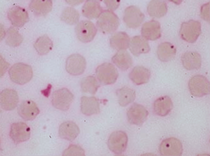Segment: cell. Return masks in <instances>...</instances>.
<instances>
[{
    "label": "cell",
    "mask_w": 210,
    "mask_h": 156,
    "mask_svg": "<svg viewBox=\"0 0 210 156\" xmlns=\"http://www.w3.org/2000/svg\"><path fill=\"white\" fill-rule=\"evenodd\" d=\"M97 77L101 84L107 85L114 83L118 76V73L114 66L111 63L105 62L96 69Z\"/></svg>",
    "instance_id": "3957f363"
},
{
    "label": "cell",
    "mask_w": 210,
    "mask_h": 156,
    "mask_svg": "<svg viewBox=\"0 0 210 156\" xmlns=\"http://www.w3.org/2000/svg\"><path fill=\"white\" fill-rule=\"evenodd\" d=\"M118 17L112 11L105 10L102 12L96 23L98 30L104 34L113 32L119 25Z\"/></svg>",
    "instance_id": "7a4b0ae2"
},
{
    "label": "cell",
    "mask_w": 210,
    "mask_h": 156,
    "mask_svg": "<svg viewBox=\"0 0 210 156\" xmlns=\"http://www.w3.org/2000/svg\"><path fill=\"white\" fill-rule=\"evenodd\" d=\"M169 1L172 2L174 4L179 5L182 2V0H168Z\"/></svg>",
    "instance_id": "b9f144b4"
},
{
    "label": "cell",
    "mask_w": 210,
    "mask_h": 156,
    "mask_svg": "<svg viewBox=\"0 0 210 156\" xmlns=\"http://www.w3.org/2000/svg\"><path fill=\"white\" fill-rule=\"evenodd\" d=\"M144 15L137 7L130 6L125 9L123 20L129 28H135L140 26L144 20Z\"/></svg>",
    "instance_id": "8fae6325"
},
{
    "label": "cell",
    "mask_w": 210,
    "mask_h": 156,
    "mask_svg": "<svg viewBox=\"0 0 210 156\" xmlns=\"http://www.w3.org/2000/svg\"><path fill=\"white\" fill-rule=\"evenodd\" d=\"M51 88L52 85L49 84L46 89L41 90L42 94L45 97L48 98L50 93Z\"/></svg>",
    "instance_id": "ab89813d"
},
{
    "label": "cell",
    "mask_w": 210,
    "mask_h": 156,
    "mask_svg": "<svg viewBox=\"0 0 210 156\" xmlns=\"http://www.w3.org/2000/svg\"><path fill=\"white\" fill-rule=\"evenodd\" d=\"M78 39L81 42L86 43L92 41L97 32L93 23L88 20H83L78 23L75 29Z\"/></svg>",
    "instance_id": "5b68a950"
},
{
    "label": "cell",
    "mask_w": 210,
    "mask_h": 156,
    "mask_svg": "<svg viewBox=\"0 0 210 156\" xmlns=\"http://www.w3.org/2000/svg\"><path fill=\"white\" fill-rule=\"evenodd\" d=\"M142 37L146 40L154 41L161 36V26L158 21L152 20L145 23L141 29Z\"/></svg>",
    "instance_id": "e0dca14e"
},
{
    "label": "cell",
    "mask_w": 210,
    "mask_h": 156,
    "mask_svg": "<svg viewBox=\"0 0 210 156\" xmlns=\"http://www.w3.org/2000/svg\"><path fill=\"white\" fill-rule=\"evenodd\" d=\"M80 132L79 128L75 123L72 121H67L60 125L59 134L61 138L72 141L77 137Z\"/></svg>",
    "instance_id": "ac0fdd59"
},
{
    "label": "cell",
    "mask_w": 210,
    "mask_h": 156,
    "mask_svg": "<svg viewBox=\"0 0 210 156\" xmlns=\"http://www.w3.org/2000/svg\"><path fill=\"white\" fill-rule=\"evenodd\" d=\"M85 58L78 54L70 55L66 62V69L69 74L73 76H79L82 74L86 67Z\"/></svg>",
    "instance_id": "ba28073f"
},
{
    "label": "cell",
    "mask_w": 210,
    "mask_h": 156,
    "mask_svg": "<svg viewBox=\"0 0 210 156\" xmlns=\"http://www.w3.org/2000/svg\"><path fill=\"white\" fill-rule=\"evenodd\" d=\"M129 47L130 52L135 56L147 53L150 50L147 41L140 36H135L132 38L130 42Z\"/></svg>",
    "instance_id": "ffe728a7"
},
{
    "label": "cell",
    "mask_w": 210,
    "mask_h": 156,
    "mask_svg": "<svg viewBox=\"0 0 210 156\" xmlns=\"http://www.w3.org/2000/svg\"><path fill=\"white\" fill-rule=\"evenodd\" d=\"M80 14L78 12L72 7H67L63 10L61 20L66 23L73 25L78 23Z\"/></svg>",
    "instance_id": "1f68e13d"
},
{
    "label": "cell",
    "mask_w": 210,
    "mask_h": 156,
    "mask_svg": "<svg viewBox=\"0 0 210 156\" xmlns=\"http://www.w3.org/2000/svg\"><path fill=\"white\" fill-rule=\"evenodd\" d=\"M174 46L168 42L161 44L158 46L157 54L158 58L161 61L167 62L172 59L176 54Z\"/></svg>",
    "instance_id": "f1b7e54d"
},
{
    "label": "cell",
    "mask_w": 210,
    "mask_h": 156,
    "mask_svg": "<svg viewBox=\"0 0 210 156\" xmlns=\"http://www.w3.org/2000/svg\"><path fill=\"white\" fill-rule=\"evenodd\" d=\"M8 16L12 25L17 27H22L29 20L28 13L25 9L17 6L9 9Z\"/></svg>",
    "instance_id": "2e32d148"
},
{
    "label": "cell",
    "mask_w": 210,
    "mask_h": 156,
    "mask_svg": "<svg viewBox=\"0 0 210 156\" xmlns=\"http://www.w3.org/2000/svg\"><path fill=\"white\" fill-rule=\"evenodd\" d=\"M129 76L134 83L137 85H140L148 81L150 72L148 69L143 66H137L133 69Z\"/></svg>",
    "instance_id": "603a6c76"
},
{
    "label": "cell",
    "mask_w": 210,
    "mask_h": 156,
    "mask_svg": "<svg viewBox=\"0 0 210 156\" xmlns=\"http://www.w3.org/2000/svg\"><path fill=\"white\" fill-rule=\"evenodd\" d=\"M201 33V25L198 21L190 20L181 24L180 34L181 38L190 43L195 42Z\"/></svg>",
    "instance_id": "277c9868"
},
{
    "label": "cell",
    "mask_w": 210,
    "mask_h": 156,
    "mask_svg": "<svg viewBox=\"0 0 210 156\" xmlns=\"http://www.w3.org/2000/svg\"><path fill=\"white\" fill-rule=\"evenodd\" d=\"M73 95L67 88H63L54 91L52 103L56 108L65 111L68 110L73 99Z\"/></svg>",
    "instance_id": "52a82bcc"
},
{
    "label": "cell",
    "mask_w": 210,
    "mask_h": 156,
    "mask_svg": "<svg viewBox=\"0 0 210 156\" xmlns=\"http://www.w3.org/2000/svg\"><path fill=\"white\" fill-rule=\"evenodd\" d=\"M8 73L12 81L19 85H23L28 83L33 76L31 67L20 62L13 65L9 69Z\"/></svg>",
    "instance_id": "6da1fadb"
},
{
    "label": "cell",
    "mask_w": 210,
    "mask_h": 156,
    "mask_svg": "<svg viewBox=\"0 0 210 156\" xmlns=\"http://www.w3.org/2000/svg\"><path fill=\"white\" fill-rule=\"evenodd\" d=\"M34 46L39 55H44L52 49L53 44L51 39L45 34L39 37L35 42Z\"/></svg>",
    "instance_id": "f546056e"
},
{
    "label": "cell",
    "mask_w": 210,
    "mask_h": 156,
    "mask_svg": "<svg viewBox=\"0 0 210 156\" xmlns=\"http://www.w3.org/2000/svg\"><path fill=\"white\" fill-rule=\"evenodd\" d=\"M110 41L112 48L119 51L125 50L129 47L130 38L126 33L119 32L111 37Z\"/></svg>",
    "instance_id": "484cf974"
},
{
    "label": "cell",
    "mask_w": 210,
    "mask_h": 156,
    "mask_svg": "<svg viewBox=\"0 0 210 156\" xmlns=\"http://www.w3.org/2000/svg\"><path fill=\"white\" fill-rule=\"evenodd\" d=\"M5 33L4 29L2 25H0V38L1 40L2 38L4 37L5 36Z\"/></svg>",
    "instance_id": "60d3db41"
},
{
    "label": "cell",
    "mask_w": 210,
    "mask_h": 156,
    "mask_svg": "<svg viewBox=\"0 0 210 156\" xmlns=\"http://www.w3.org/2000/svg\"><path fill=\"white\" fill-rule=\"evenodd\" d=\"M23 37L18 31L14 27H10L7 33L5 43L8 45L13 47L19 46L23 41Z\"/></svg>",
    "instance_id": "836d02e7"
},
{
    "label": "cell",
    "mask_w": 210,
    "mask_h": 156,
    "mask_svg": "<svg viewBox=\"0 0 210 156\" xmlns=\"http://www.w3.org/2000/svg\"><path fill=\"white\" fill-rule=\"evenodd\" d=\"M30 128L24 122H15L11 125L9 135L15 144L28 140L30 138Z\"/></svg>",
    "instance_id": "30bf717a"
},
{
    "label": "cell",
    "mask_w": 210,
    "mask_h": 156,
    "mask_svg": "<svg viewBox=\"0 0 210 156\" xmlns=\"http://www.w3.org/2000/svg\"><path fill=\"white\" fill-rule=\"evenodd\" d=\"M128 142L127 136L124 132H113L110 136L108 146L110 150L116 154H121L125 151Z\"/></svg>",
    "instance_id": "9c48e42d"
},
{
    "label": "cell",
    "mask_w": 210,
    "mask_h": 156,
    "mask_svg": "<svg viewBox=\"0 0 210 156\" xmlns=\"http://www.w3.org/2000/svg\"><path fill=\"white\" fill-rule=\"evenodd\" d=\"M209 3L208 2L203 5L201 8V15L204 20L209 22Z\"/></svg>",
    "instance_id": "8d00e7d4"
},
{
    "label": "cell",
    "mask_w": 210,
    "mask_h": 156,
    "mask_svg": "<svg viewBox=\"0 0 210 156\" xmlns=\"http://www.w3.org/2000/svg\"><path fill=\"white\" fill-rule=\"evenodd\" d=\"M147 10L150 16L160 18L166 14L167 5L163 0H151L148 5Z\"/></svg>",
    "instance_id": "d4e9b609"
},
{
    "label": "cell",
    "mask_w": 210,
    "mask_h": 156,
    "mask_svg": "<svg viewBox=\"0 0 210 156\" xmlns=\"http://www.w3.org/2000/svg\"><path fill=\"white\" fill-rule=\"evenodd\" d=\"M118 98V102L122 106H125L134 100L136 94L132 89L127 87H124L117 91Z\"/></svg>",
    "instance_id": "4dcf8cb0"
},
{
    "label": "cell",
    "mask_w": 210,
    "mask_h": 156,
    "mask_svg": "<svg viewBox=\"0 0 210 156\" xmlns=\"http://www.w3.org/2000/svg\"><path fill=\"white\" fill-rule=\"evenodd\" d=\"M18 112L20 116L26 121L34 119L39 114L40 111L36 104L31 100L23 101L19 105Z\"/></svg>",
    "instance_id": "9a60e30c"
},
{
    "label": "cell",
    "mask_w": 210,
    "mask_h": 156,
    "mask_svg": "<svg viewBox=\"0 0 210 156\" xmlns=\"http://www.w3.org/2000/svg\"><path fill=\"white\" fill-rule=\"evenodd\" d=\"M81 110L84 115L89 116L100 112L98 100L94 97L83 96L81 98Z\"/></svg>",
    "instance_id": "44dd1931"
},
{
    "label": "cell",
    "mask_w": 210,
    "mask_h": 156,
    "mask_svg": "<svg viewBox=\"0 0 210 156\" xmlns=\"http://www.w3.org/2000/svg\"><path fill=\"white\" fill-rule=\"evenodd\" d=\"M120 0H103V2L108 10L114 11L119 7Z\"/></svg>",
    "instance_id": "d590c367"
},
{
    "label": "cell",
    "mask_w": 210,
    "mask_h": 156,
    "mask_svg": "<svg viewBox=\"0 0 210 156\" xmlns=\"http://www.w3.org/2000/svg\"><path fill=\"white\" fill-rule=\"evenodd\" d=\"M173 105L171 98L167 96L161 97L155 101L154 104V110L158 115L164 116L171 112Z\"/></svg>",
    "instance_id": "cb8c5ba5"
},
{
    "label": "cell",
    "mask_w": 210,
    "mask_h": 156,
    "mask_svg": "<svg viewBox=\"0 0 210 156\" xmlns=\"http://www.w3.org/2000/svg\"><path fill=\"white\" fill-rule=\"evenodd\" d=\"M63 155H85L84 151L80 147L75 145H71L65 150Z\"/></svg>",
    "instance_id": "e575fe53"
},
{
    "label": "cell",
    "mask_w": 210,
    "mask_h": 156,
    "mask_svg": "<svg viewBox=\"0 0 210 156\" xmlns=\"http://www.w3.org/2000/svg\"><path fill=\"white\" fill-rule=\"evenodd\" d=\"M52 6L51 0H32L29 7L35 15L44 16L51 11Z\"/></svg>",
    "instance_id": "83f0119b"
},
{
    "label": "cell",
    "mask_w": 210,
    "mask_h": 156,
    "mask_svg": "<svg viewBox=\"0 0 210 156\" xmlns=\"http://www.w3.org/2000/svg\"><path fill=\"white\" fill-rule=\"evenodd\" d=\"M188 87L191 94L196 97H202L209 94V83L205 76L200 75L192 77L188 83Z\"/></svg>",
    "instance_id": "8992f818"
},
{
    "label": "cell",
    "mask_w": 210,
    "mask_h": 156,
    "mask_svg": "<svg viewBox=\"0 0 210 156\" xmlns=\"http://www.w3.org/2000/svg\"><path fill=\"white\" fill-rule=\"evenodd\" d=\"M183 66L188 70L198 69L202 64V58L197 52L188 51L185 53L181 57Z\"/></svg>",
    "instance_id": "7402d4cb"
},
{
    "label": "cell",
    "mask_w": 210,
    "mask_h": 156,
    "mask_svg": "<svg viewBox=\"0 0 210 156\" xmlns=\"http://www.w3.org/2000/svg\"><path fill=\"white\" fill-rule=\"evenodd\" d=\"M69 5L72 6H76L82 3L85 0H65Z\"/></svg>",
    "instance_id": "f35d334b"
},
{
    "label": "cell",
    "mask_w": 210,
    "mask_h": 156,
    "mask_svg": "<svg viewBox=\"0 0 210 156\" xmlns=\"http://www.w3.org/2000/svg\"><path fill=\"white\" fill-rule=\"evenodd\" d=\"M19 101L18 93L13 89H6L0 93V105L4 110H13L17 106Z\"/></svg>",
    "instance_id": "5bb4252c"
},
{
    "label": "cell",
    "mask_w": 210,
    "mask_h": 156,
    "mask_svg": "<svg viewBox=\"0 0 210 156\" xmlns=\"http://www.w3.org/2000/svg\"><path fill=\"white\" fill-rule=\"evenodd\" d=\"M148 114V111L144 106L137 104L132 105L127 112L129 122L137 125H142L146 119Z\"/></svg>",
    "instance_id": "4fadbf2b"
},
{
    "label": "cell",
    "mask_w": 210,
    "mask_h": 156,
    "mask_svg": "<svg viewBox=\"0 0 210 156\" xmlns=\"http://www.w3.org/2000/svg\"><path fill=\"white\" fill-rule=\"evenodd\" d=\"M159 151L163 155L180 156L182 153V145L178 139L170 137L162 141L160 145Z\"/></svg>",
    "instance_id": "7c38bea8"
},
{
    "label": "cell",
    "mask_w": 210,
    "mask_h": 156,
    "mask_svg": "<svg viewBox=\"0 0 210 156\" xmlns=\"http://www.w3.org/2000/svg\"><path fill=\"white\" fill-rule=\"evenodd\" d=\"M83 16L90 19L99 17L102 12L100 2L97 0H86L82 9Z\"/></svg>",
    "instance_id": "d6986e66"
},
{
    "label": "cell",
    "mask_w": 210,
    "mask_h": 156,
    "mask_svg": "<svg viewBox=\"0 0 210 156\" xmlns=\"http://www.w3.org/2000/svg\"><path fill=\"white\" fill-rule=\"evenodd\" d=\"M9 65L0 56V76H2L5 73Z\"/></svg>",
    "instance_id": "74e56055"
},
{
    "label": "cell",
    "mask_w": 210,
    "mask_h": 156,
    "mask_svg": "<svg viewBox=\"0 0 210 156\" xmlns=\"http://www.w3.org/2000/svg\"><path fill=\"white\" fill-rule=\"evenodd\" d=\"M112 61L119 68L125 71L132 65V59L130 54L125 50L119 51L112 58Z\"/></svg>",
    "instance_id": "4316f807"
},
{
    "label": "cell",
    "mask_w": 210,
    "mask_h": 156,
    "mask_svg": "<svg viewBox=\"0 0 210 156\" xmlns=\"http://www.w3.org/2000/svg\"><path fill=\"white\" fill-rule=\"evenodd\" d=\"M99 87V82L96 78L92 76H89L83 78L81 82V90L85 93L94 94Z\"/></svg>",
    "instance_id": "d6a6232c"
}]
</instances>
